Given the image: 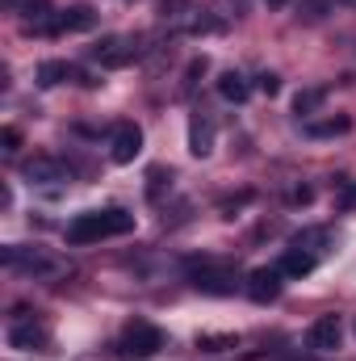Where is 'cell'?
<instances>
[{"label": "cell", "instance_id": "7c38bea8", "mask_svg": "<svg viewBox=\"0 0 356 361\" xmlns=\"http://www.w3.org/2000/svg\"><path fill=\"white\" fill-rule=\"evenodd\" d=\"M189 152H193V156H210V152H214V126H210V118H193Z\"/></svg>", "mask_w": 356, "mask_h": 361}, {"label": "cell", "instance_id": "4fadbf2b", "mask_svg": "<svg viewBox=\"0 0 356 361\" xmlns=\"http://www.w3.org/2000/svg\"><path fill=\"white\" fill-rule=\"evenodd\" d=\"M276 269L285 273V277H306V273L314 269V252H302V248H289L285 257H281V265Z\"/></svg>", "mask_w": 356, "mask_h": 361}, {"label": "cell", "instance_id": "603a6c76", "mask_svg": "<svg viewBox=\"0 0 356 361\" xmlns=\"http://www.w3.org/2000/svg\"><path fill=\"white\" fill-rule=\"evenodd\" d=\"M268 4H272V8H281V4H285V0H268Z\"/></svg>", "mask_w": 356, "mask_h": 361}, {"label": "cell", "instance_id": "44dd1931", "mask_svg": "<svg viewBox=\"0 0 356 361\" xmlns=\"http://www.w3.org/2000/svg\"><path fill=\"white\" fill-rule=\"evenodd\" d=\"M0 139H4V152H17V143H21V135H17L13 126H4V135H0Z\"/></svg>", "mask_w": 356, "mask_h": 361}, {"label": "cell", "instance_id": "d6986e66", "mask_svg": "<svg viewBox=\"0 0 356 361\" xmlns=\"http://www.w3.org/2000/svg\"><path fill=\"white\" fill-rule=\"evenodd\" d=\"M327 8H331V0H302V17L306 21H319Z\"/></svg>", "mask_w": 356, "mask_h": 361}, {"label": "cell", "instance_id": "6da1fadb", "mask_svg": "<svg viewBox=\"0 0 356 361\" xmlns=\"http://www.w3.org/2000/svg\"><path fill=\"white\" fill-rule=\"evenodd\" d=\"M126 231H134V214H126V210H89V214H76L68 223V244L84 248V244L109 240V235H126Z\"/></svg>", "mask_w": 356, "mask_h": 361}, {"label": "cell", "instance_id": "9c48e42d", "mask_svg": "<svg viewBox=\"0 0 356 361\" xmlns=\"http://www.w3.org/2000/svg\"><path fill=\"white\" fill-rule=\"evenodd\" d=\"M63 80H84L72 63H63V59H46L42 68H38V85L42 89H55V85H63Z\"/></svg>", "mask_w": 356, "mask_h": 361}, {"label": "cell", "instance_id": "ba28073f", "mask_svg": "<svg viewBox=\"0 0 356 361\" xmlns=\"http://www.w3.org/2000/svg\"><path fill=\"white\" fill-rule=\"evenodd\" d=\"M25 180H34V185H55V180H72V169H63L59 160H51V156H38V160H30L25 169Z\"/></svg>", "mask_w": 356, "mask_h": 361}, {"label": "cell", "instance_id": "5bb4252c", "mask_svg": "<svg viewBox=\"0 0 356 361\" xmlns=\"http://www.w3.org/2000/svg\"><path fill=\"white\" fill-rule=\"evenodd\" d=\"M248 80H243V76H239V72H222V76H218V97H222V101H235V105H239V101H248Z\"/></svg>", "mask_w": 356, "mask_h": 361}, {"label": "cell", "instance_id": "8fae6325", "mask_svg": "<svg viewBox=\"0 0 356 361\" xmlns=\"http://www.w3.org/2000/svg\"><path fill=\"white\" fill-rule=\"evenodd\" d=\"M352 130V118L340 114V118H323V122H306V135L310 139H336V135H348Z\"/></svg>", "mask_w": 356, "mask_h": 361}, {"label": "cell", "instance_id": "52a82bcc", "mask_svg": "<svg viewBox=\"0 0 356 361\" xmlns=\"http://www.w3.org/2000/svg\"><path fill=\"white\" fill-rule=\"evenodd\" d=\"M193 286L201 290V294H235V273L231 269H214V265H201V269L193 273Z\"/></svg>", "mask_w": 356, "mask_h": 361}, {"label": "cell", "instance_id": "7402d4cb", "mask_svg": "<svg viewBox=\"0 0 356 361\" xmlns=\"http://www.w3.org/2000/svg\"><path fill=\"white\" fill-rule=\"evenodd\" d=\"M356 202V189H348V193H344V206H352Z\"/></svg>", "mask_w": 356, "mask_h": 361}, {"label": "cell", "instance_id": "2e32d148", "mask_svg": "<svg viewBox=\"0 0 356 361\" xmlns=\"http://www.w3.org/2000/svg\"><path fill=\"white\" fill-rule=\"evenodd\" d=\"M8 345L13 349H38V345H46V332L42 328H13L8 332Z\"/></svg>", "mask_w": 356, "mask_h": 361}, {"label": "cell", "instance_id": "ffe728a7", "mask_svg": "<svg viewBox=\"0 0 356 361\" xmlns=\"http://www.w3.org/2000/svg\"><path fill=\"white\" fill-rule=\"evenodd\" d=\"M256 89L265 92V97H276V92H281V80H276V76H272V72H265V76H260V80H256Z\"/></svg>", "mask_w": 356, "mask_h": 361}, {"label": "cell", "instance_id": "9a60e30c", "mask_svg": "<svg viewBox=\"0 0 356 361\" xmlns=\"http://www.w3.org/2000/svg\"><path fill=\"white\" fill-rule=\"evenodd\" d=\"M193 13V0H160V17H164V25H184L189 30V17Z\"/></svg>", "mask_w": 356, "mask_h": 361}, {"label": "cell", "instance_id": "7a4b0ae2", "mask_svg": "<svg viewBox=\"0 0 356 361\" xmlns=\"http://www.w3.org/2000/svg\"><path fill=\"white\" fill-rule=\"evenodd\" d=\"M164 349V332L151 328V324H130L126 336H122V357H155Z\"/></svg>", "mask_w": 356, "mask_h": 361}, {"label": "cell", "instance_id": "8992f818", "mask_svg": "<svg viewBox=\"0 0 356 361\" xmlns=\"http://www.w3.org/2000/svg\"><path fill=\"white\" fill-rule=\"evenodd\" d=\"M139 152H143V130H139V126H117V130H113V143H109L113 164H130Z\"/></svg>", "mask_w": 356, "mask_h": 361}, {"label": "cell", "instance_id": "3957f363", "mask_svg": "<svg viewBox=\"0 0 356 361\" xmlns=\"http://www.w3.org/2000/svg\"><path fill=\"white\" fill-rule=\"evenodd\" d=\"M281 277H285V273L276 269V265H260V269L248 273L243 290H248V298H252V302H260V307H265V302H272V298L281 294Z\"/></svg>", "mask_w": 356, "mask_h": 361}, {"label": "cell", "instance_id": "5b68a950", "mask_svg": "<svg viewBox=\"0 0 356 361\" xmlns=\"http://www.w3.org/2000/svg\"><path fill=\"white\" fill-rule=\"evenodd\" d=\"M134 55H139V47H130L126 38H105L101 47H92V59L101 68H126Z\"/></svg>", "mask_w": 356, "mask_h": 361}, {"label": "cell", "instance_id": "30bf717a", "mask_svg": "<svg viewBox=\"0 0 356 361\" xmlns=\"http://www.w3.org/2000/svg\"><path fill=\"white\" fill-rule=\"evenodd\" d=\"M92 25H96V13L89 4H72L68 13L55 17V34H63V30H92Z\"/></svg>", "mask_w": 356, "mask_h": 361}, {"label": "cell", "instance_id": "e0dca14e", "mask_svg": "<svg viewBox=\"0 0 356 361\" xmlns=\"http://www.w3.org/2000/svg\"><path fill=\"white\" fill-rule=\"evenodd\" d=\"M319 105H323V89H306V92L293 97V109H298V114H314Z\"/></svg>", "mask_w": 356, "mask_h": 361}, {"label": "cell", "instance_id": "277c9868", "mask_svg": "<svg viewBox=\"0 0 356 361\" xmlns=\"http://www.w3.org/2000/svg\"><path fill=\"white\" fill-rule=\"evenodd\" d=\"M340 336H344V328H340V315H323V319H314V324H310V332H306L310 349H319V353H331V349H340Z\"/></svg>", "mask_w": 356, "mask_h": 361}, {"label": "cell", "instance_id": "ac0fdd59", "mask_svg": "<svg viewBox=\"0 0 356 361\" xmlns=\"http://www.w3.org/2000/svg\"><path fill=\"white\" fill-rule=\"evenodd\" d=\"M235 345H239V336H197V349H205V353H222Z\"/></svg>", "mask_w": 356, "mask_h": 361}]
</instances>
